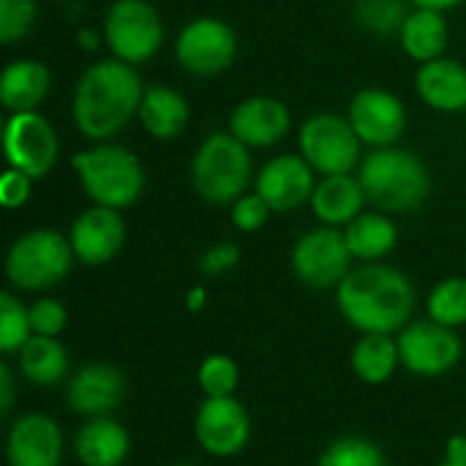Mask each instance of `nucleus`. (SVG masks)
Masks as SVG:
<instances>
[{"label": "nucleus", "mask_w": 466, "mask_h": 466, "mask_svg": "<svg viewBox=\"0 0 466 466\" xmlns=\"http://www.w3.org/2000/svg\"><path fill=\"white\" fill-rule=\"evenodd\" d=\"M145 87L131 63L117 57L90 63L74 85L71 117L76 131L93 142H112L139 115Z\"/></svg>", "instance_id": "1"}, {"label": "nucleus", "mask_w": 466, "mask_h": 466, "mask_svg": "<svg viewBox=\"0 0 466 466\" xmlns=\"http://www.w3.org/2000/svg\"><path fill=\"white\" fill-rule=\"evenodd\" d=\"M344 322L360 333H401L418 309L412 279L385 262H360L336 289Z\"/></svg>", "instance_id": "2"}, {"label": "nucleus", "mask_w": 466, "mask_h": 466, "mask_svg": "<svg viewBox=\"0 0 466 466\" xmlns=\"http://www.w3.org/2000/svg\"><path fill=\"white\" fill-rule=\"evenodd\" d=\"M355 175L369 205L390 216L420 210L431 197V172L426 161L401 145L369 150Z\"/></svg>", "instance_id": "3"}, {"label": "nucleus", "mask_w": 466, "mask_h": 466, "mask_svg": "<svg viewBox=\"0 0 466 466\" xmlns=\"http://www.w3.org/2000/svg\"><path fill=\"white\" fill-rule=\"evenodd\" d=\"M71 167L79 177L82 191L93 205L126 210L139 202L145 194V164L137 153L115 142H96L87 150H79L71 158Z\"/></svg>", "instance_id": "4"}, {"label": "nucleus", "mask_w": 466, "mask_h": 466, "mask_svg": "<svg viewBox=\"0 0 466 466\" xmlns=\"http://www.w3.org/2000/svg\"><path fill=\"white\" fill-rule=\"evenodd\" d=\"M188 175L194 191L208 205H232L257 177L251 147L229 131H213L199 142Z\"/></svg>", "instance_id": "5"}, {"label": "nucleus", "mask_w": 466, "mask_h": 466, "mask_svg": "<svg viewBox=\"0 0 466 466\" xmlns=\"http://www.w3.org/2000/svg\"><path fill=\"white\" fill-rule=\"evenodd\" d=\"M76 257L68 235L38 227L19 235L5 251V279L16 292H46L68 279Z\"/></svg>", "instance_id": "6"}, {"label": "nucleus", "mask_w": 466, "mask_h": 466, "mask_svg": "<svg viewBox=\"0 0 466 466\" xmlns=\"http://www.w3.org/2000/svg\"><path fill=\"white\" fill-rule=\"evenodd\" d=\"M363 142L347 115L314 112L298 128V153L317 175H350L363 161Z\"/></svg>", "instance_id": "7"}, {"label": "nucleus", "mask_w": 466, "mask_h": 466, "mask_svg": "<svg viewBox=\"0 0 466 466\" xmlns=\"http://www.w3.org/2000/svg\"><path fill=\"white\" fill-rule=\"evenodd\" d=\"M164 38V19L150 0H112L104 14V44L123 63L142 66L153 60Z\"/></svg>", "instance_id": "8"}, {"label": "nucleus", "mask_w": 466, "mask_h": 466, "mask_svg": "<svg viewBox=\"0 0 466 466\" xmlns=\"http://www.w3.org/2000/svg\"><path fill=\"white\" fill-rule=\"evenodd\" d=\"M240 44L229 22L218 16H197L186 22L175 38V57L186 74L218 76L238 60Z\"/></svg>", "instance_id": "9"}, {"label": "nucleus", "mask_w": 466, "mask_h": 466, "mask_svg": "<svg viewBox=\"0 0 466 466\" xmlns=\"http://www.w3.org/2000/svg\"><path fill=\"white\" fill-rule=\"evenodd\" d=\"M355 257L347 246L344 229L317 227L298 238L292 246V273L309 289H339L350 276Z\"/></svg>", "instance_id": "10"}, {"label": "nucleus", "mask_w": 466, "mask_h": 466, "mask_svg": "<svg viewBox=\"0 0 466 466\" xmlns=\"http://www.w3.org/2000/svg\"><path fill=\"white\" fill-rule=\"evenodd\" d=\"M3 156L8 167L30 175L33 180H44L60 158L55 126L41 112L8 115L3 126Z\"/></svg>", "instance_id": "11"}, {"label": "nucleus", "mask_w": 466, "mask_h": 466, "mask_svg": "<svg viewBox=\"0 0 466 466\" xmlns=\"http://www.w3.org/2000/svg\"><path fill=\"white\" fill-rule=\"evenodd\" d=\"M396 341L401 366L415 377H442L464 358V341L459 333L434 319H412Z\"/></svg>", "instance_id": "12"}, {"label": "nucleus", "mask_w": 466, "mask_h": 466, "mask_svg": "<svg viewBox=\"0 0 466 466\" xmlns=\"http://www.w3.org/2000/svg\"><path fill=\"white\" fill-rule=\"evenodd\" d=\"M347 117L369 150L399 145L410 126L407 104L385 87H360L350 101Z\"/></svg>", "instance_id": "13"}, {"label": "nucleus", "mask_w": 466, "mask_h": 466, "mask_svg": "<svg viewBox=\"0 0 466 466\" xmlns=\"http://www.w3.org/2000/svg\"><path fill=\"white\" fill-rule=\"evenodd\" d=\"M194 437L213 459H232L251 440V418L235 396L205 399L194 415Z\"/></svg>", "instance_id": "14"}, {"label": "nucleus", "mask_w": 466, "mask_h": 466, "mask_svg": "<svg viewBox=\"0 0 466 466\" xmlns=\"http://www.w3.org/2000/svg\"><path fill=\"white\" fill-rule=\"evenodd\" d=\"M314 188L317 172L300 153H281L268 158L254 177V191L270 205L273 213H289L309 205Z\"/></svg>", "instance_id": "15"}, {"label": "nucleus", "mask_w": 466, "mask_h": 466, "mask_svg": "<svg viewBox=\"0 0 466 466\" xmlns=\"http://www.w3.org/2000/svg\"><path fill=\"white\" fill-rule=\"evenodd\" d=\"M126 238H128V227L123 213L104 205H90L87 210H82L68 229L74 257L87 268H101L112 262L123 251Z\"/></svg>", "instance_id": "16"}, {"label": "nucleus", "mask_w": 466, "mask_h": 466, "mask_svg": "<svg viewBox=\"0 0 466 466\" xmlns=\"http://www.w3.org/2000/svg\"><path fill=\"white\" fill-rule=\"evenodd\" d=\"M128 393V380L117 366L87 363L68 377L66 401L68 410L82 418H104L120 410Z\"/></svg>", "instance_id": "17"}, {"label": "nucleus", "mask_w": 466, "mask_h": 466, "mask_svg": "<svg viewBox=\"0 0 466 466\" xmlns=\"http://www.w3.org/2000/svg\"><path fill=\"white\" fill-rule=\"evenodd\" d=\"M63 431L55 418L44 412L19 415L5 434L8 466H60L63 461Z\"/></svg>", "instance_id": "18"}, {"label": "nucleus", "mask_w": 466, "mask_h": 466, "mask_svg": "<svg viewBox=\"0 0 466 466\" xmlns=\"http://www.w3.org/2000/svg\"><path fill=\"white\" fill-rule=\"evenodd\" d=\"M292 128L289 106L276 96H248L229 112V134L251 150L279 145Z\"/></svg>", "instance_id": "19"}, {"label": "nucleus", "mask_w": 466, "mask_h": 466, "mask_svg": "<svg viewBox=\"0 0 466 466\" xmlns=\"http://www.w3.org/2000/svg\"><path fill=\"white\" fill-rule=\"evenodd\" d=\"M415 90L420 101L434 112H466V66L453 57L420 63L415 71Z\"/></svg>", "instance_id": "20"}, {"label": "nucleus", "mask_w": 466, "mask_h": 466, "mask_svg": "<svg viewBox=\"0 0 466 466\" xmlns=\"http://www.w3.org/2000/svg\"><path fill=\"white\" fill-rule=\"evenodd\" d=\"M369 199L358 180V175H325L317 180L314 197L309 202L311 213L325 227L344 229L350 221H355L366 210Z\"/></svg>", "instance_id": "21"}, {"label": "nucleus", "mask_w": 466, "mask_h": 466, "mask_svg": "<svg viewBox=\"0 0 466 466\" xmlns=\"http://www.w3.org/2000/svg\"><path fill=\"white\" fill-rule=\"evenodd\" d=\"M74 453L82 466H123L131 456V434L112 415L87 418L74 437Z\"/></svg>", "instance_id": "22"}, {"label": "nucleus", "mask_w": 466, "mask_h": 466, "mask_svg": "<svg viewBox=\"0 0 466 466\" xmlns=\"http://www.w3.org/2000/svg\"><path fill=\"white\" fill-rule=\"evenodd\" d=\"M52 87V74L46 63L35 57L11 60L0 74V104L8 115L38 112Z\"/></svg>", "instance_id": "23"}, {"label": "nucleus", "mask_w": 466, "mask_h": 466, "mask_svg": "<svg viewBox=\"0 0 466 466\" xmlns=\"http://www.w3.org/2000/svg\"><path fill=\"white\" fill-rule=\"evenodd\" d=\"M137 120L142 123L147 137L158 142H169V139H177L188 128L191 104L183 93H177L169 85H147Z\"/></svg>", "instance_id": "24"}, {"label": "nucleus", "mask_w": 466, "mask_h": 466, "mask_svg": "<svg viewBox=\"0 0 466 466\" xmlns=\"http://www.w3.org/2000/svg\"><path fill=\"white\" fill-rule=\"evenodd\" d=\"M399 44L410 60L429 63L437 57H445L448 44H451V27L445 19V11L434 8H410L401 30H399Z\"/></svg>", "instance_id": "25"}, {"label": "nucleus", "mask_w": 466, "mask_h": 466, "mask_svg": "<svg viewBox=\"0 0 466 466\" xmlns=\"http://www.w3.org/2000/svg\"><path fill=\"white\" fill-rule=\"evenodd\" d=\"M347 246L358 262H382L399 246V227L390 213L363 210L344 227Z\"/></svg>", "instance_id": "26"}, {"label": "nucleus", "mask_w": 466, "mask_h": 466, "mask_svg": "<svg viewBox=\"0 0 466 466\" xmlns=\"http://www.w3.org/2000/svg\"><path fill=\"white\" fill-rule=\"evenodd\" d=\"M19 374L33 388H57L71 369L68 350L52 339V336H33L19 352H16Z\"/></svg>", "instance_id": "27"}, {"label": "nucleus", "mask_w": 466, "mask_h": 466, "mask_svg": "<svg viewBox=\"0 0 466 466\" xmlns=\"http://www.w3.org/2000/svg\"><path fill=\"white\" fill-rule=\"evenodd\" d=\"M352 371L366 385H385L401 366L399 341L390 333H363L352 347Z\"/></svg>", "instance_id": "28"}, {"label": "nucleus", "mask_w": 466, "mask_h": 466, "mask_svg": "<svg viewBox=\"0 0 466 466\" xmlns=\"http://www.w3.org/2000/svg\"><path fill=\"white\" fill-rule=\"evenodd\" d=\"M317 466H390V459L374 440L344 434L325 445Z\"/></svg>", "instance_id": "29"}, {"label": "nucleus", "mask_w": 466, "mask_h": 466, "mask_svg": "<svg viewBox=\"0 0 466 466\" xmlns=\"http://www.w3.org/2000/svg\"><path fill=\"white\" fill-rule=\"evenodd\" d=\"M426 311L429 319L448 325L453 330L466 325V279L464 276H451L440 281L429 298H426Z\"/></svg>", "instance_id": "30"}, {"label": "nucleus", "mask_w": 466, "mask_h": 466, "mask_svg": "<svg viewBox=\"0 0 466 466\" xmlns=\"http://www.w3.org/2000/svg\"><path fill=\"white\" fill-rule=\"evenodd\" d=\"M410 0H355L352 16L355 22L374 35H399L410 8Z\"/></svg>", "instance_id": "31"}, {"label": "nucleus", "mask_w": 466, "mask_h": 466, "mask_svg": "<svg viewBox=\"0 0 466 466\" xmlns=\"http://www.w3.org/2000/svg\"><path fill=\"white\" fill-rule=\"evenodd\" d=\"M30 339H33L30 309L14 292H3L0 295V352L16 355Z\"/></svg>", "instance_id": "32"}, {"label": "nucleus", "mask_w": 466, "mask_h": 466, "mask_svg": "<svg viewBox=\"0 0 466 466\" xmlns=\"http://www.w3.org/2000/svg\"><path fill=\"white\" fill-rule=\"evenodd\" d=\"M197 382L199 390L205 393V399H224V396H235L238 385H240V369L229 355H208L199 363L197 371Z\"/></svg>", "instance_id": "33"}, {"label": "nucleus", "mask_w": 466, "mask_h": 466, "mask_svg": "<svg viewBox=\"0 0 466 466\" xmlns=\"http://www.w3.org/2000/svg\"><path fill=\"white\" fill-rule=\"evenodd\" d=\"M38 19L35 0H0V44L14 46L27 38Z\"/></svg>", "instance_id": "34"}, {"label": "nucleus", "mask_w": 466, "mask_h": 466, "mask_svg": "<svg viewBox=\"0 0 466 466\" xmlns=\"http://www.w3.org/2000/svg\"><path fill=\"white\" fill-rule=\"evenodd\" d=\"M30 309V328L33 336H52L57 339L68 325V309L57 298H38Z\"/></svg>", "instance_id": "35"}, {"label": "nucleus", "mask_w": 466, "mask_h": 466, "mask_svg": "<svg viewBox=\"0 0 466 466\" xmlns=\"http://www.w3.org/2000/svg\"><path fill=\"white\" fill-rule=\"evenodd\" d=\"M270 213H273L270 205H268L257 191H254V194H243L240 199H235V202L229 205L232 227H235L238 232H246V235L262 229V227L268 224Z\"/></svg>", "instance_id": "36"}, {"label": "nucleus", "mask_w": 466, "mask_h": 466, "mask_svg": "<svg viewBox=\"0 0 466 466\" xmlns=\"http://www.w3.org/2000/svg\"><path fill=\"white\" fill-rule=\"evenodd\" d=\"M240 262V246L232 243V240H221L216 246H210L202 259H199V273L205 279H218L229 270H235Z\"/></svg>", "instance_id": "37"}, {"label": "nucleus", "mask_w": 466, "mask_h": 466, "mask_svg": "<svg viewBox=\"0 0 466 466\" xmlns=\"http://www.w3.org/2000/svg\"><path fill=\"white\" fill-rule=\"evenodd\" d=\"M33 183H35V180H33L30 175H25V172L8 167V169L3 172V177H0V202H3L8 210H16V208L27 205V199H30V194H33Z\"/></svg>", "instance_id": "38"}, {"label": "nucleus", "mask_w": 466, "mask_h": 466, "mask_svg": "<svg viewBox=\"0 0 466 466\" xmlns=\"http://www.w3.org/2000/svg\"><path fill=\"white\" fill-rule=\"evenodd\" d=\"M14 404H16V380H14L11 366L3 360V363H0V418H3V420L11 415Z\"/></svg>", "instance_id": "39"}, {"label": "nucleus", "mask_w": 466, "mask_h": 466, "mask_svg": "<svg viewBox=\"0 0 466 466\" xmlns=\"http://www.w3.org/2000/svg\"><path fill=\"white\" fill-rule=\"evenodd\" d=\"M440 466H466V434H456L445 445V459Z\"/></svg>", "instance_id": "40"}, {"label": "nucleus", "mask_w": 466, "mask_h": 466, "mask_svg": "<svg viewBox=\"0 0 466 466\" xmlns=\"http://www.w3.org/2000/svg\"><path fill=\"white\" fill-rule=\"evenodd\" d=\"M415 8H434V11H451V8H459L464 5L466 0H410Z\"/></svg>", "instance_id": "41"}, {"label": "nucleus", "mask_w": 466, "mask_h": 466, "mask_svg": "<svg viewBox=\"0 0 466 466\" xmlns=\"http://www.w3.org/2000/svg\"><path fill=\"white\" fill-rule=\"evenodd\" d=\"M205 306V289L202 287H194L188 292V311H199Z\"/></svg>", "instance_id": "42"}, {"label": "nucleus", "mask_w": 466, "mask_h": 466, "mask_svg": "<svg viewBox=\"0 0 466 466\" xmlns=\"http://www.w3.org/2000/svg\"><path fill=\"white\" fill-rule=\"evenodd\" d=\"M172 466H197V464H172Z\"/></svg>", "instance_id": "43"}]
</instances>
